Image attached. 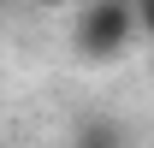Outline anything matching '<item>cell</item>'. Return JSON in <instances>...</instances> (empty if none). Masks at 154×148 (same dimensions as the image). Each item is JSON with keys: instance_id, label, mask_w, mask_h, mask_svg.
I'll use <instances>...</instances> for the list:
<instances>
[{"instance_id": "cell-1", "label": "cell", "mask_w": 154, "mask_h": 148, "mask_svg": "<svg viewBox=\"0 0 154 148\" xmlns=\"http://www.w3.org/2000/svg\"><path fill=\"white\" fill-rule=\"evenodd\" d=\"M136 18H131V6L125 0H95L89 12H83V24H77V42H83V54L89 59H113L125 42H131Z\"/></svg>"}]
</instances>
